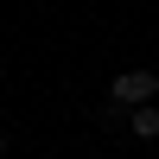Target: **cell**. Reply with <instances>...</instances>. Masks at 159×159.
Wrapping results in <instances>:
<instances>
[{
    "instance_id": "3957f363",
    "label": "cell",
    "mask_w": 159,
    "mask_h": 159,
    "mask_svg": "<svg viewBox=\"0 0 159 159\" xmlns=\"http://www.w3.org/2000/svg\"><path fill=\"white\" fill-rule=\"evenodd\" d=\"M0 159H7V134H0Z\"/></svg>"
},
{
    "instance_id": "7a4b0ae2",
    "label": "cell",
    "mask_w": 159,
    "mask_h": 159,
    "mask_svg": "<svg viewBox=\"0 0 159 159\" xmlns=\"http://www.w3.org/2000/svg\"><path fill=\"white\" fill-rule=\"evenodd\" d=\"M127 134H134V140H159V108H153V102L127 108Z\"/></svg>"
},
{
    "instance_id": "6da1fadb",
    "label": "cell",
    "mask_w": 159,
    "mask_h": 159,
    "mask_svg": "<svg viewBox=\"0 0 159 159\" xmlns=\"http://www.w3.org/2000/svg\"><path fill=\"white\" fill-rule=\"evenodd\" d=\"M108 96H115V108H140V102L159 96V76H153V70H127V76H115Z\"/></svg>"
}]
</instances>
